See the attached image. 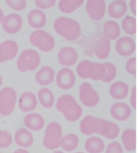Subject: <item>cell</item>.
<instances>
[{"instance_id":"obj_38","label":"cell","mask_w":139,"mask_h":153,"mask_svg":"<svg viewBox=\"0 0 139 153\" xmlns=\"http://www.w3.org/2000/svg\"><path fill=\"white\" fill-rule=\"evenodd\" d=\"M35 4L37 8L43 10L53 8L56 4L55 0H36Z\"/></svg>"},{"instance_id":"obj_16","label":"cell","mask_w":139,"mask_h":153,"mask_svg":"<svg viewBox=\"0 0 139 153\" xmlns=\"http://www.w3.org/2000/svg\"><path fill=\"white\" fill-rule=\"evenodd\" d=\"M38 105V99L35 94L31 92H24L18 100V107L23 112L34 111Z\"/></svg>"},{"instance_id":"obj_37","label":"cell","mask_w":139,"mask_h":153,"mask_svg":"<svg viewBox=\"0 0 139 153\" xmlns=\"http://www.w3.org/2000/svg\"><path fill=\"white\" fill-rule=\"evenodd\" d=\"M105 153H123V149L119 142L113 141L107 146Z\"/></svg>"},{"instance_id":"obj_4","label":"cell","mask_w":139,"mask_h":153,"mask_svg":"<svg viewBox=\"0 0 139 153\" xmlns=\"http://www.w3.org/2000/svg\"><path fill=\"white\" fill-rule=\"evenodd\" d=\"M63 136L61 125L56 122H51L48 124L43 139V144L46 149L54 150L59 148L60 140Z\"/></svg>"},{"instance_id":"obj_34","label":"cell","mask_w":139,"mask_h":153,"mask_svg":"<svg viewBox=\"0 0 139 153\" xmlns=\"http://www.w3.org/2000/svg\"><path fill=\"white\" fill-rule=\"evenodd\" d=\"M13 136L7 131H0V149H6L12 144Z\"/></svg>"},{"instance_id":"obj_46","label":"cell","mask_w":139,"mask_h":153,"mask_svg":"<svg viewBox=\"0 0 139 153\" xmlns=\"http://www.w3.org/2000/svg\"><path fill=\"white\" fill-rule=\"evenodd\" d=\"M75 153H84V152H75Z\"/></svg>"},{"instance_id":"obj_7","label":"cell","mask_w":139,"mask_h":153,"mask_svg":"<svg viewBox=\"0 0 139 153\" xmlns=\"http://www.w3.org/2000/svg\"><path fill=\"white\" fill-rule=\"evenodd\" d=\"M79 98L81 102L88 107L97 106L100 102V96L97 91L89 82H84L79 87Z\"/></svg>"},{"instance_id":"obj_8","label":"cell","mask_w":139,"mask_h":153,"mask_svg":"<svg viewBox=\"0 0 139 153\" xmlns=\"http://www.w3.org/2000/svg\"><path fill=\"white\" fill-rule=\"evenodd\" d=\"M76 81L75 73L68 67L61 68L56 76V84L61 90H69L72 88Z\"/></svg>"},{"instance_id":"obj_31","label":"cell","mask_w":139,"mask_h":153,"mask_svg":"<svg viewBox=\"0 0 139 153\" xmlns=\"http://www.w3.org/2000/svg\"><path fill=\"white\" fill-rule=\"evenodd\" d=\"M84 3V0H61L58 3V8L64 13H72Z\"/></svg>"},{"instance_id":"obj_9","label":"cell","mask_w":139,"mask_h":153,"mask_svg":"<svg viewBox=\"0 0 139 153\" xmlns=\"http://www.w3.org/2000/svg\"><path fill=\"white\" fill-rule=\"evenodd\" d=\"M86 11L92 20L100 21L105 14V1L104 0H88L86 4Z\"/></svg>"},{"instance_id":"obj_42","label":"cell","mask_w":139,"mask_h":153,"mask_svg":"<svg viewBox=\"0 0 139 153\" xmlns=\"http://www.w3.org/2000/svg\"><path fill=\"white\" fill-rule=\"evenodd\" d=\"M13 153H30L28 150L24 148H20L16 149L15 151L13 152Z\"/></svg>"},{"instance_id":"obj_43","label":"cell","mask_w":139,"mask_h":153,"mask_svg":"<svg viewBox=\"0 0 139 153\" xmlns=\"http://www.w3.org/2000/svg\"><path fill=\"white\" fill-rule=\"evenodd\" d=\"M4 17V15L3 11L2 10L1 8H0V24L2 23Z\"/></svg>"},{"instance_id":"obj_40","label":"cell","mask_w":139,"mask_h":153,"mask_svg":"<svg viewBox=\"0 0 139 153\" xmlns=\"http://www.w3.org/2000/svg\"><path fill=\"white\" fill-rule=\"evenodd\" d=\"M130 103L132 107L135 109L136 108V87L134 86L132 89L130 97Z\"/></svg>"},{"instance_id":"obj_1","label":"cell","mask_w":139,"mask_h":153,"mask_svg":"<svg viewBox=\"0 0 139 153\" xmlns=\"http://www.w3.org/2000/svg\"><path fill=\"white\" fill-rule=\"evenodd\" d=\"M53 28L56 33L69 42L78 40L81 34V29L79 23L73 19L66 16H60L56 19Z\"/></svg>"},{"instance_id":"obj_21","label":"cell","mask_w":139,"mask_h":153,"mask_svg":"<svg viewBox=\"0 0 139 153\" xmlns=\"http://www.w3.org/2000/svg\"><path fill=\"white\" fill-rule=\"evenodd\" d=\"M14 140L15 143L22 148H29L34 143L32 133L25 128H21L15 132Z\"/></svg>"},{"instance_id":"obj_17","label":"cell","mask_w":139,"mask_h":153,"mask_svg":"<svg viewBox=\"0 0 139 153\" xmlns=\"http://www.w3.org/2000/svg\"><path fill=\"white\" fill-rule=\"evenodd\" d=\"M28 23L30 26L36 30H40L47 23V18L41 10L33 9L30 11L27 17Z\"/></svg>"},{"instance_id":"obj_3","label":"cell","mask_w":139,"mask_h":153,"mask_svg":"<svg viewBox=\"0 0 139 153\" xmlns=\"http://www.w3.org/2000/svg\"><path fill=\"white\" fill-rule=\"evenodd\" d=\"M41 62L40 54L33 49H26L19 55L16 67L21 72H32L39 66Z\"/></svg>"},{"instance_id":"obj_27","label":"cell","mask_w":139,"mask_h":153,"mask_svg":"<svg viewBox=\"0 0 139 153\" xmlns=\"http://www.w3.org/2000/svg\"><path fill=\"white\" fill-rule=\"evenodd\" d=\"M85 148L88 153H102L105 148V146L100 137L92 136L86 140Z\"/></svg>"},{"instance_id":"obj_45","label":"cell","mask_w":139,"mask_h":153,"mask_svg":"<svg viewBox=\"0 0 139 153\" xmlns=\"http://www.w3.org/2000/svg\"><path fill=\"white\" fill-rule=\"evenodd\" d=\"M53 153H64V152L61 151H55Z\"/></svg>"},{"instance_id":"obj_19","label":"cell","mask_w":139,"mask_h":153,"mask_svg":"<svg viewBox=\"0 0 139 153\" xmlns=\"http://www.w3.org/2000/svg\"><path fill=\"white\" fill-rule=\"evenodd\" d=\"M98 126V117L88 115L81 120L80 123V130L84 134L90 136L93 134H97Z\"/></svg>"},{"instance_id":"obj_33","label":"cell","mask_w":139,"mask_h":153,"mask_svg":"<svg viewBox=\"0 0 139 153\" xmlns=\"http://www.w3.org/2000/svg\"><path fill=\"white\" fill-rule=\"evenodd\" d=\"M105 68V74L104 79L102 80L105 83H109L115 79L117 75V70L115 65L112 63L106 62L104 63Z\"/></svg>"},{"instance_id":"obj_15","label":"cell","mask_w":139,"mask_h":153,"mask_svg":"<svg viewBox=\"0 0 139 153\" xmlns=\"http://www.w3.org/2000/svg\"><path fill=\"white\" fill-rule=\"evenodd\" d=\"M130 107L123 102H118L113 104L110 109L111 116L118 121H123L128 119L132 114Z\"/></svg>"},{"instance_id":"obj_30","label":"cell","mask_w":139,"mask_h":153,"mask_svg":"<svg viewBox=\"0 0 139 153\" xmlns=\"http://www.w3.org/2000/svg\"><path fill=\"white\" fill-rule=\"evenodd\" d=\"M94 70V62L88 60H84L78 64L77 73L80 77L82 79H91L93 74Z\"/></svg>"},{"instance_id":"obj_32","label":"cell","mask_w":139,"mask_h":153,"mask_svg":"<svg viewBox=\"0 0 139 153\" xmlns=\"http://www.w3.org/2000/svg\"><path fill=\"white\" fill-rule=\"evenodd\" d=\"M122 28L124 32L129 35L136 33V19L133 16H126L122 22Z\"/></svg>"},{"instance_id":"obj_10","label":"cell","mask_w":139,"mask_h":153,"mask_svg":"<svg viewBox=\"0 0 139 153\" xmlns=\"http://www.w3.org/2000/svg\"><path fill=\"white\" fill-rule=\"evenodd\" d=\"M1 24L2 28L6 33L16 34L21 30L23 21L20 15L11 13L4 17Z\"/></svg>"},{"instance_id":"obj_13","label":"cell","mask_w":139,"mask_h":153,"mask_svg":"<svg viewBox=\"0 0 139 153\" xmlns=\"http://www.w3.org/2000/svg\"><path fill=\"white\" fill-rule=\"evenodd\" d=\"M57 57L60 64L67 67L75 64L78 60V55L73 47H64L60 50Z\"/></svg>"},{"instance_id":"obj_44","label":"cell","mask_w":139,"mask_h":153,"mask_svg":"<svg viewBox=\"0 0 139 153\" xmlns=\"http://www.w3.org/2000/svg\"><path fill=\"white\" fill-rule=\"evenodd\" d=\"M3 76L0 75V87H1L3 84Z\"/></svg>"},{"instance_id":"obj_12","label":"cell","mask_w":139,"mask_h":153,"mask_svg":"<svg viewBox=\"0 0 139 153\" xmlns=\"http://www.w3.org/2000/svg\"><path fill=\"white\" fill-rule=\"evenodd\" d=\"M19 52L18 43L11 40H6L0 43V63L13 60Z\"/></svg>"},{"instance_id":"obj_22","label":"cell","mask_w":139,"mask_h":153,"mask_svg":"<svg viewBox=\"0 0 139 153\" xmlns=\"http://www.w3.org/2000/svg\"><path fill=\"white\" fill-rule=\"evenodd\" d=\"M93 49L95 55L97 58L105 60L110 53V41L105 37H101L95 43Z\"/></svg>"},{"instance_id":"obj_29","label":"cell","mask_w":139,"mask_h":153,"mask_svg":"<svg viewBox=\"0 0 139 153\" xmlns=\"http://www.w3.org/2000/svg\"><path fill=\"white\" fill-rule=\"evenodd\" d=\"M78 137L75 134L69 133L67 135L62 136L60 146L67 152H72L78 148Z\"/></svg>"},{"instance_id":"obj_26","label":"cell","mask_w":139,"mask_h":153,"mask_svg":"<svg viewBox=\"0 0 139 153\" xmlns=\"http://www.w3.org/2000/svg\"><path fill=\"white\" fill-rule=\"evenodd\" d=\"M104 37L109 40H116L121 35V29L118 23L115 21L109 20L105 22L103 26Z\"/></svg>"},{"instance_id":"obj_35","label":"cell","mask_w":139,"mask_h":153,"mask_svg":"<svg viewBox=\"0 0 139 153\" xmlns=\"http://www.w3.org/2000/svg\"><path fill=\"white\" fill-rule=\"evenodd\" d=\"M8 7L16 11H21L27 8V1L25 0H6Z\"/></svg>"},{"instance_id":"obj_18","label":"cell","mask_w":139,"mask_h":153,"mask_svg":"<svg viewBox=\"0 0 139 153\" xmlns=\"http://www.w3.org/2000/svg\"><path fill=\"white\" fill-rule=\"evenodd\" d=\"M55 78L54 70L49 66H43L35 75V80L38 84L47 86L51 84Z\"/></svg>"},{"instance_id":"obj_5","label":"cell","mask_w":139,"mask_h":153,"mask_svg":"<svg viewBox=\"0 0 139 153\" xmlns=\"http://www.w3.org/2000/svg\"><path fill=\"white\" fill-rule=\"evenodd\" d=\"M18 95L15 89L5 87L0 91V115L8 116L14 111Z\"/></svg>"},{"instance_id":"obj_20","label":"cell","mask_w":139,"mask_h":153,"mask_svg":"<svg viewBox=\"0 0 139 153\" xmlns=\"http://www.w3.org/2000/svg\"><path fill=\"white\" fill-rule=\"evenodd\" d=\"M24 124L30 130L33 131H40L45 126V119L40 114L32 112L25 116Z\"/></svg>"},{"instance_id":"obj_11","label":"cell","mask_w":139,"mask_h":153,"mask_svg":"<svg viewBox=\"0 0 139 153\" xmlns=\"http://www.w3.org/2000/svg\"><path fill=\"white\" fill-rule=\"evenodd\" d=\"M120 129L118 125L112 121L98 118V126L97 134L108 139H114L119 134Z\"/></svg>"},{"instance_id":"obj_28","label":"cell","mask_w":139,"mask_h":153,"mask_svg":"<svg viewBox=\"0 0 139 153\" xmlns=\"http://www.w3.org/2000/svg\"><path fill=\"white\" fill-rule=\"evenodd\" d=\"M37 98L40 104L46 109H50L54 104L55 97L52 91L47 87H42L38 92Z\"/></svg>"},{"instance_id":"obj_14","label":"cell","mask_w":139,"mask_h":153,"mask_svg":"<svg viewBox=\"0 0 139 153\" xmlns=\"http://www.w3.org/2000/svg\"><path fill=\"white\" fill-rule=\"evenodd\" d=\"M135 42L130 36H122L118 38L115 43L117 53L122 56H129L135 51Z\"/></svg>"},{"instance_id":"obj_2","label":"cell","mask_w":139,"mask_h":153,"mask_svg":"<svg viewBox=\"0 0 139 153\" xmlns=\"http://www.w3.org/2000/svg\"><path fill=\"white\" fill-rule=\"evenodd\" d=\"M56 107L69 122H75L78 120L83 112L75 98L68 94L63 95L58 99Z\"/></svg>"},{"instance_id":"obj_41","label":"cell","mask_w":139,"mask_h":153,"mask_svg":"<svg viewBox=\"0 0 139 153\" xmlns=\"http://www.w3.org/2000/svg\"><path fill=\"white\" fill-rule=\"evenodd\" d=\"M129 6L130 11L134 15H136V1L135 0H131L129 3Z\"/></svg>"},{"instance_id":"obj_24","label":"cell","mask_w":139,"mask_h":153,"mask_svg":"<svg viewBox=\"0 0 139 153\" xmlns=\"http://www.w3.org/2000/svg\"><path fill=\"white\" fill-rule=\"evenodd\" d=\"M129 87L127 83L122 81L115 82L110 86L109 93L111 97L116 100L123 99L128 95Z\"/></svg>"},{"instance_id":"obj_6","label":"cell","mask_w":139,"mask_h":153,"mask_svg":"<svg viewBox=\"0 0 139 153\" xmlns=\"http://www.w3.org/2000/svg\"><path fill=\"white\" fill-rule=\"evenodd\" d=\"M30 43L44 52L52 51L55 45L54 38L52 35L43 30H36L30 36Z\"/></svg>"},{"instance_id":"obj_36","label":"cell","mask_w":139,"mask_h":153,"mask_svg":"<svg viewBox=\"0 0 139 153\" xmlns=\"http://www.w3.org/2000/svg\"><path fill=\"white\" fill-rule=\"evenodd\" d=\"M95 70L92 79L94 80H102L105 74V68L103 63L99 62H94Z\"/></svg>"},{"instance_id":"obj_47","label":"cell","mask_w":139,"mask_h":153,"mask_svg":"<svg viewBox=\"0 0 139 153\" xmlns=\"http://www.w3.org/2000/svg\"><path fill=\"white\" fill-rule=\"evenodd\" d=\"M0 153H2V152H0Z\"/></svg>"},{"instance_id":"obj_39","label":"cell","mask_w":139,"mask_h":153,"mask_svg":"<svg viewBox=\"0 0 139 153\" xmlns=\"http://www.w3.org/2000/svg\"><path fill=\"white\" fill-rule=\"evenodd\" d=\"M126 70L129 74L132 75L136 74V59L135 57L130 58L125 65Z\"/></svg>"},{"instance_id":"obj_25","label":"cell","mask_w":139,"mask_h":153,"mask_svg":"<svg viewBox=\"0 0 139 153\" xmlns=\"http://www.w3.org/2000/svg\"><path fill=\"white\" fill-rule=\"evenodd\" d=\"M122 142L123 148L129 152H132L136 149V131L129 128L123 131L122 135Z\"/></svg>"},{"instance_id":"obj_23","label":"cell","mask_w":139,"mask_h":153,"mask_svg":"<svg viewBox=\"0 0 139 153\" xmlns=\"http://www.w3.org/2000/svg\"><path fill=\"white\" fill-rule=\"evenodd\" d=\"M127 10V3L123 0H115L109 4L107 12L111 18L119 19L126 14Z\"/></svg>"}]
</instances>
